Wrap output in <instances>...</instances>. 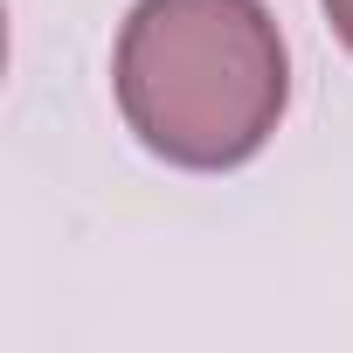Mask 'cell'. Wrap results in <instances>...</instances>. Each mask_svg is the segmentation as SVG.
Returning <instances> with one entry per match:
<instances>
[{
	"mask_svg": "<svg viewBox=\"0 0 353 353\" xmlns=\"http://www.w3.org/2000/svg\"><path fill=\"white\" fill-rule=\"evenodd\" d=\"M111 90L145 152L188 173L256 159L291 97V56L263 0H139Z\"/></svg>",
	"mask_w": 353,
	"mask_h": 353,
	"instance_id": "6da1fadb",
	"label": "cell"
},
{
	"mask_svg": "<svg viewBox=\"0 0 353 353\" xmlns=\"http://www.w3.org/2000/svg\"><path fill=\"white\" fill-rule=\"evenodd\" d=\"M319 8H325V21H332V35L353 49V0H319Z\"/></svg>",
	"mask_w": 353,
	"mask_h": 353,
	"instance_id": "7a4b0ae2",
	"label": "cell"
}]
</instances>
